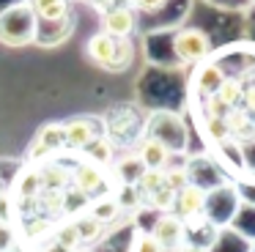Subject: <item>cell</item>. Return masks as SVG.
<instances>
[{
    "mask_svg": "<svg viewBox=\"0 0 255 252\" xmlns=\"http://www.w3.org/2000/svg\"><path fill=\"white\" fill-rule=\"evenodd\" d=\"M36 38V14L30 5H11L0 14V44L25 47Z\"/></svg>",
    "mask_w": 255,
    "mask_h": 252,
    "instance_id": "obj_1",
    "label": "cell"
},
{
    "mask_svg": "<svg viewBox=\"0 0 255 252\" xmlns=\"http://www.w3.org/2000/svg\"><path fill=\"white\" fill-rule=\"evenodd\" d=\"M239 206H242V197H239V186L233 184H220L206 189V206H203V217L214 225L217 230L228 228L236 217Z\"/></svg>",
    "mask_w": 255,
    "mask_h": 252,
    "instance_id": "obj_2",
    "label": "cell"
},
{
    "mask_svg": "<svg viewBox=\"0 0 255 252\" xmlns=\"http://www.w3.org/2000/svg\"><path fill=\"white\" fill-rule=\"evenodd\" d=\"M173 52L181 63L189 66H200L211 52V41L200 27H184V30L176 33L173 38Z\"/></svg>",
    "mask_w": 255,
    "mask_h": 252,
    "instance_id": "obj_3",
    "label": "cell"
},
{
    "mask_svg": "<svg viewBox=\"0 0 255 252\" xmlns=\"http://www.w3.org/2000/svg\"><path fill=\"white\" fill-rule=\"evenodd\" d=\"M148 233L154 236L156 244L165 252H176L181 244H187V228H184V222L176 214H159V217L154 219Z\"/></svg>",
    "mask_w": 255,
    "mask_h": 252,
    "instance_id": "obj_4",
    "label": "cell"
},
{
    "mask_svg": "<svg viewBox=\"0 0 255 252\" xmlns=\"http://www.w3.org/2000/svg\"><path fill=\"white\" fill-rule=\"evenodd\" d=\"M66 148V129H63V121H52V124H44L36 134V142L28 148V156L30 159H39L44 153L52 151H61Z\"/></svg>",
    "mask_w": 255,
    "mask_h": 252,
    "instance_id": "obj_5",
    "label": "cell"
},
{
    "mask_svg": "<svg viewBox=\"0 0 255 252\" xmlns=\"http://www.w3.org/2000/svg\"><path fill=\"white\" fill-rule=\"evenodd\" d=\"M203 206H206V189H200L198 184H187L181 192H176V200H173V211L181 222L192 217H200L203 214Z\"/></svg>",
    "mask_w": 255,
    "mask_h": 252,
    "instance_id": "obj_6",
    "label": "cell"
},
{
    "mask_svg": "<svg viewBox=\"0 0 255 252\" xmlns=\"http://www.w3.org/2000/svg\"><path fill=\"white\" fill-rule=\"evenodd\" d=\"M63 129H66V148H88L96 137H102V129L94 118L63 121Z\"/></svg>",
    "mask_w": 255,
    "mask_h": 252,
    "instance_id": "obj_7",
    "label": "cell"
},
{
    "mask_svg": "<svg viewBox=\"0 0 255 252\" xmlns=\"http://www.w3.org/2000/svg\"><path fill=\"white\" fill-rule=\"evenodd\" d=\"M134 11L132 8H107L102 14V33L110 38H129L134 33Z\"/></svg>",
    "mask_w": 255,
    "mask_h": 252,
    "instance_id": "obj_8",
    "label": "cell"
},
{
    "mask_svg": "<svg viewBox=\"0 0 255 252\" xmlns=\"http://www.w3.org/2000/svg\"><path fill=\"white\" fill-rule=\"evenodd\" d=\"M170 148L165 145V142L154 140V137H145L143 142H140L137 148V159L143 162L145 170H165L170 167Z\"/></svg>",
    "mask_w": 255,
    "mask_h": 252,
    "instance_id": "obj_9",
    "label": "cell"
},
{
    "mask_svg": "<svg viewBox=\"0 0 255 252\" xmlns=\"http://www.w3.org/2000/svg\"><path fill=\"white\" fill-rule=\"evenodd\" d=\"M72 181H74V189H77L80 195L91 197V195H96V192L105 186V173H102V167H96V164L83 162V164L74 167Z\"/></svg>",
    "mask_w": 255,
    "mask_h": 252,
    "instance_id": "obj_10",
    "label": "cell"
},
{
    "mask_svg": "<svg viewBox=\"0 0 255 252\" xmlns=\"http://www.w3.org/2000/svg\"><path fill=\"white\" fill-rule=\"evenodd\" d=\"M113 49H116V38H110L107 33H94L88 38V44H85V58L94 66H99V69H107V63L113 58Z\"/></svg>",
    "mask_w": 255,
    "mask_h": 252,
    "instance_id": "obj_11",
    "label": "cell"
},
{
    "mask_svg": "<svg viewBox=\"0 0 255 252\" xmlns=\"http://www.w3.org/2000/svg\"><path fill=\"white\" fill-rule=\"evenodd\" d=\"M225 126L231 131V140H247V137H255V121L250 113H244L242 107H233L231 113L225 115Z\"/></svg>",
    "mask_w": 255,
    "mask_h": 252,
    "instance_id": "obj_12",
    "label": "cell"
},
{
    "mask_svg": "<svg viewBox=\"0 0 255 252\" xmlns=\"http://www.w3.org/2000/svg\"><path fill=\"white\" fill-rule=\"evenodd\" d=\"M222 80H225V74H222V69L217 63H200L198 71H195V88H198L206 99L214 96Z\"/></svg>",
    "mask_w": 255,
    "mask_h": 252,
    "instance_id": "obj_13",
    "label": "cell"
},
{
    "mask_svg": "<svg viewBox=\"0 0 255 252\" xmlns=\"http://www.w3.org/2000/svg\"><path fill=\"white\" fill-rule=\"evenodd\" d=\"M30 11L39 19L47 22H61L69 14V0H30Z\"/></svg>",
    "mask_w": 255,
    "mask_h": 252,
    "instance_id": "obj_14",
    "label": "cell"
},
{
    "mask_svg": "<svg viewBox=\"0 0 255 252\" xmlns=\"http://www.w3.org/2000/svg\"><path fill=\"white\" fill-rule=\"evenodd\" d=\"M88 214L96 219V222L110 225V222H116V219L121 217V206H118V200L113 195H105V197H99V200H91Z\"/></svg>",
    "mask_w": 255,
    "mask_h": 252,
    "instance_id": "obj_15",
    "label": "cell"
},
{
    "mask_svg": "<svg viewBox=\"0 0 255 252\" xmlns=\"http://www.w3.org/2000/svg\"><path fill=\"white\" fill-rule=\"evenodd\" d=\"M39 178H41V189L63 192L66 184L72 181V173L63 170L61 164H44V167H39Z\"/></svg>",
    "mask_w": 255,
    "mask_h": 252,
    "instance_id": "obj_16",
    "label": "cell"
},
{
    "mask_svg": "<svg viewBox=\"0 0 255 252\" xmlns=\"http://www.w3.org/2000/svg\"><path fill=\"white\" fill-rule=\"evenodd\" d=\"M14 195L19 200H36L41 195V178H39V170H22L14 184Z\"/></svg>",
    "mask_w": 255,
    "mask_h": 252,
    "instance_id": "obj_17",
    "label": "cell"
},
{
    "mask_svg": "<svg viewBox=\"0 0 255 252\" xmlns=\"http://www.w3.org/2000/svg\"><path fill=\"white\" fill-rule=\"evenodd\" d=\"M143 170L145 167L137 159V153H127V156H121L118 164H116V173H118V178H121V186H134L137 178L143 175Z\"/></svg>",
    "mask_w": 255,
    "mask_h": 252,
    "instance_id": "obj_18",
    "label": "cell"
},
{
    "mask_svg": "<svg viewBox=\"0 0 255 252\" xmlns=\"http://www.w3.org/2000/svg\"><path fill=\"white\" fill-rule=\"evenodd\" d=\"M72 222H74V230H77V236H80V244H91V241H99V239H102V233H105V225L96 222V219L91 217L88 211L80 214L77 219H72Z\"/></svg>",
    "mask_w": 255,
    "mask_h": 252,
    "instance_id": "obj_19",
    "label": "cell"
},
{
    "mask_svg": "<svg viewBox=\"0 0 255 252\" xmlns=\"http://www.w3.org/2000/svg\"><path fill=\"white\" fill-rule=\"evenodd\" d=\"M134 60V44L129 38H116V49L107 63V71H127Z\"/></svg>",
    "mask_w": 255,
    "mask_h": 252,
    "instance_id": "obj_20",
    "label": "cell"
},
{
    "mask_svg": "<svg viewBox=\"0 0 255 252\" xmlns=\"http://www.w3.org/2000/svg\"><path fill=\"white\" fill-rule=\"evenodd\" d=\"M242 91H244V82L242 80H236V77H225V80L220 82V88H217L214 96L220 99L228 110H233L239 102H242Z\"/></svg>",
    "mask_w": 255,
    "mask_h": 252,
    "instance_id": "obj_21",
    "label": "cell"
},
{
    "mask_svg": "<svg viewBox=\"0 0 255 252\" xmlns=\"http://www.w3.org/2000/svg\"><path fill=\"white\" fill-rule=\"evenodd\" d=\"M165 186V170H143V175L137 178V184H134V189L140 192V197H151L156 189H162Z\"/></svg>",
    "mask_w": 255,
    "mask_h": 252,
    "instance_id": "obj_22",
    "label": "cell"
},
{
    "mask_svg": "<svg viewBox=\"0 0 255 252\" xmlns=\"http://www.w3.org/2000/svg\"><path fill=\"white\" fill-rule=\"evenodd\" d=\"M88 156H91V164H96V167L107 164V162L113 159V145H110V140H105V137H96V140L88 145Z\"/></svg>",
    "mask_w": 255,
    "mask_h": 252,
    "instance_id": "obj_23",
    "label": "cell"
},
{
    "mask_svg": "<svg viewBox=\"0 0 255 252\" xmlns=\"http://www.w3.org/2000/svg\"><path fill=\"white\" fill-rule=\"evenodd\" d=\"M55 244H61L63 250H69V252H74L80 247V236H77V230H74V222H63V225H58L55 228Z\"/></svg>",
    "mask_w": 255,
    "mask_h": 252,
    "instance_id": "obj_24",
    "label": "cell"
},
{
    "mask_svg": "<svg viewBox=\"0 0 255 252\" xmlns=\"http://www.w3.org/2000/svg\"><path fill=\"white\" fill-rule=\"evenodd\" d=\"M173 200H176V192L167 189V186H162V189H156L151 197H145V203H148L151 208H156L159 214H170L173 211Z\"/></svg>",
    "mask_w": 255,
    "mask_h": 252,
    "instance_id": "obj_25",
    "label": "cell"
},
{
    "mask_svg": "<svg viewBox=\"0 0 255 252\" xmlns=\"http://www.w3.org/2000/svg\"><path fill=\"white\" fill-rule=\"evenodd\" d=\"M189 184V170L187 167H165V186L173 192H181Z\"/></svg>",
    "mask_w": 255,
    "mask_h": 252,
    "instance_id": "obj_26",
    "label": "cell"
},
{
    "mask_svg": "<svg viewBox=\"0 0 255 252\" xmlns=\"http://www.w3.org/2000/svg\"><path fill=\"white\" fill-rule=\"evenodd\" d=\"M206 134H209V140H214L217 145H222V142L231 140V131H228V126H225V118H206Z\"/></svg>",
    "mask_w": 255,
    "mask_h": 252,
    "instance_id": "obj_27",
    "label": "cell"
},
{
    "mask_svg": "<svg viewBox=\"0 0 255 252\" xmlns=\"http://www.w3.org/2000/svg\"><path fill=\"white\" fill-rule=\"evenodd\" d=\"M41 203L47 214H61L63 211V192H52V189H41V195L36 197Z\"/></svg>",
    "mask_w": 255,
    "mask_h": 252,
    "instance_id": "obj_28",
    "label": "cell"
},
{
    "mask_svg": "<svg viewBox=\"0 0 255 252\" xmlns=\"http://www.w3.org/2000/svg\"><path fill=\"white\" fill-rule=\"evenodd\" d=\"M129 252H165V250L156 244V239H154L151 233H134Z\"/></svg>",
    "mask_w": 255,
    "mask_h": 252,
    "instance_id": "obj_29",
    "label": "cell"
},
{
    "mask_svg": "<svg viewBox=\"0 0 255 252\" xmlns=\"http://www.w3.org/2000/svg\"><path fill=\"white\" fill-rule=\"evenodd\" d=\"M116 200H118V206H121V211H124V208H137L143 197H140V192L134 189V186H121V195H118Z\"/></svg>",
    "mask_w": 255,
    "mask_h": 252,
    "instance_id": "obj_30",
    "label": "cell"
},
{
    "mask_svg": "<svg viewBox=\"0 0 255 252\" xmlns=\"http://www.w3.org/2000/svg\"><path fill=\"white\" fill-rule=\"evenodd\" d=\"M11 211H14L11 195H8L6 186H0V222H8V219H11Z\"/></svg>",
    "mask_w": 255,
    "mask_h": 252,
    "instance_id": "obj_31",
    "label": "cell"
},
{
    "mask_svg": "<svg viewBox=\"0 0 255 252\" xmlns=\"http://www.w3.org/2000/svg\"><path fill=\"white\" fill-rule=\"evenodd\" d=\"M14 247V230L8 222H0V252H11Z\"/></svg>",
    "mask_w": 255,
    "mask_h": 252,
    "instance_id": "obj_32",
    "label": "cell"
},
{
    "mask_svg": "<svg viewBox=\"0 0 255 252\" xmlns=\"http://www.w3.org/2000/svg\"><path fill=\"white\" fill-rule=\"evenodd\" d=\"M242 110L244 113H250V115H255V85H244V91H242Z\"/></svg>",
    "mask_w": 255,
    "mask_h": 252,
    "instance_id": "obj_33",
    "label": "cell"
},
{
    "mask_svg": "<svg viewBox=\"0 0 255 252\" xmlns=\"http://www.w3.org/2000/svg\"><path fill=\"white\" fill-rule=\"evenodd\" d=\"M165 3H167V0H132V5H134V8L145 11V14H151V11H159Z\"/></svg>",
    "mask_w": 255,
    "mask_h": 252,
    "instance_id": "obj_34",
    "label": "cell"
},
{
    "mask_svg": "<svg viewBox=\"0 0 255 252\" xmlns=\"http://www.w3.org/2000/svg\"><path fill=\"white\" fill-rule=\"evenodd\" d=\"M44 230H50V222H47V219H33V225H28L30 236H41Z\"/></svg>",
    "mask_w": 255,
    "mask_h": 252,
    "instance_id": "obj_35",
    "label": "cell"
},
{
    "mask_svg": "<svg viewBox=\"0 0 255 252\" xmlns=\"http://www.w3.org/2000/svg\"><path fill=\"white\" fill-rule=\"evenodd\" d=\"M176 252H211V250H206V247H200V244H189L187 241V244H181Z\"/></svg>",
    "mask_w": 255,
    "mask_h": 252,
    "instance_id": "obj_36",
    "label": "cell"
},
{
    "mask_svg": "<svg viewBox=\"0 0 255 252\" xmlns=\"http://www.w3.org/2000/svg\"><path fill=\"white\" fill-rule=\"evenodd\" d=\"M110 8H132V0H107Z\"/></svg>",
    "mask_w": 255,
    "mask_h": 252,
    "instance_id": "obj_37",
    "label": "cell"
},
{
    "mask_svg": "<svg viewBox=\"0 0 255 252\" xmlns=\"http://www.w3.org/2000/svg\"><path fill=\"white\" fill-rule=\"evenodd\" d=\"M41 252H69V250H63L61 244H55V241H50V244H47V247H44V250H41Z\"/></svg>",
    "mask_w": 255,
    "mask_h": 252,
    "instance_id": "obj_38",
    "label": "cell"
},
{
    "mask_svg": "<svg viewBox=\"0 0 255 252\" xmlns=\"http://www.w3.org/2000/svg\"><path fill=\"white\" fill-rule=\"evenodd\" d=\"M74 252H91V250H85V247H77V250H74Z\"/></svg>",
    "mask_w": 255,
    "mask_h": 252,
    "instance_id": "obj_39",
    "label": "cell"
},
{
    "mask_svg": "<svg viewBox=\"0 0 255 252\" xmlns=\"http://www.w3.org/2000/svg\"><path fill=\"white\" fill-rule=\"evenodd\" d=\"M250 85H255V74H253V82H250Z\"/></svg>",
    "mask_w": 255,
    "mask_h": 252,
    "instance_id": "obj_40",
    "label": "cell"
},
{
    "mask_svg": "<svg viewBox=\"0 0 255 252\" xmlns=\"http://www.w3.org/2000/svg\"><path fill=\"white\" fill-rule=\"evenodd\" d=\"M88 3H96V0H88Z\"/></svg>",
    "mask_w": 255,
    "mask_h": 252,
    "instance_id": "obj_41",
    "label": "cell"
}]
</instances>
